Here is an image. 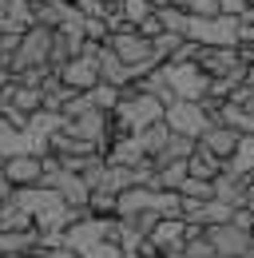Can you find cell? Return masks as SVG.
I'll return each instance as SVG.
<instances>
[{
    "label": "cell",
    "instance_id": "obj_1",
    "mask_svg": "<svg viewBox=\"0 0 254 258\" xmlns=\"http://www.w3.org/2000/svg\"><path fill=\"white\" fill-rule=\"evenodd\" d=\"M163 115H167V103H163V99L147 96V92H139V88H127L111 119H115V131H119V135H139V131L163 123Z\"/></svg>",
    "mask_w": 254,
    "mask_h": 258
},
{
    "label": "cell",
    "instance_id": "obj_2",
    "mask_svg": "<svg viewBox=\"0 0 254 258\" xmlns=\"http://www.w3.org/2000/svg\"><path fill=\"white\" fill-rule=\"evenodd\" d=\"M52 44H56V32L52 28H44V24H36L28 32L20 36V48H16V56H12V80H20V76H28V72H48L52 68Z\"/></svg>",
    "mask_w": 254,
    "mask_h": 258
},
{
    "label": "cell",
    "instance_id": "obj_3",
    "mask_svg": "<svg viewBox=\"0 0 254 258\" xmlns=\"http://www.w3.org/2000/svg\"><path fill=\"white\" fill-rule=\"evenodd\" d=\"M40 187L56 191L64 203H68V207H76V211H88V203H92V187L84 183V175L68 171L56 155H44V183H40Z\"/></svg>",
    "mask_w": 254,
    "mask_h": 258
},
{
    "label": "cell",
    "instance_id": "obj_4",
    "mask_svg": "<svg viewBox=\"0 0 254 258\" xmlns=\"http://www.w3.org/2000/svg\"><path fill=\"white\" fill-rule=\"evenodd\" d=\"M187 40L203 48H238L242 44V20L238 16H190Z\"/></svg>",
    "mask_w": 254,
    "mask_h": 258
},
{
    "label": "cell",
    "instance_id": "obj_5",
    "mask_svg": "<svg viewBox=\"0 0 254 258\" xmlns=\"http://www.w3.org/2000/svg\"><path fill=\"white\" fill-rule=\"evenodd\" d=\"M163 72H167V84H171L175 99L203 103V99L211 96V76L199 64H163Z\"/></svg>",
    "mask_w": 254,
    "mask_h": 258
},
{
    "label": "cell",
    "instance_id": "obj_6",
    "mask_svg": "<svg viewBox=\"0 0 254 258\" xmlns=\"http://www.w3.org/2000/svg\"><path fill=\"white\" fill-rule=\"evenodd\" d=\"M163 123L175 131V135H187V139H203V131L215 127L211 111H207L203 103H190V99H175V103L167 107Z\"/></svg>",
    "mask_w": 254,
    "mask_h": 258
},
{
    "label": "cell",
    "instance_id": "obj_7",
    "mask_svg": "<svg viewBox=\"0 0 254 258\" xmlns=\"http://www.w3.org/2000/svg\"><path fill=\"white\" fill-rule=\"evenodd\" d=\"M207 238H211V246L222 258H250V250H254V230L238 226L234 219L222 226H207Z\"/></svg>",
    "mask_w": 254,
    "mask_h": 258
},
{
    "label": "cell",
    "instance_id": "obj_8",
    "mask_svg": "<svg viewBox=\"0 0 254 258\" xmlns=\"http://www.w3.org/2000/svg\"><path fill=\"white\" fill-rule=\"evenodd\" d=\"M60 80L72 92H92V88H99V84H103V80H99V56H76V60L60 72Z\"/></svg>",
    "mask_w": 254,
    "mask_h": 258
},
{
    "label": "cell",
    "instance_id": "obj_9",
    "mask_svg": "<svg viewBox=\"0 0 254 258\" xmlns=\"http://www.w3.org/2000/svg\"><path fill=\"white\" fill-rule=\"evenodd\" d=\"M4 179L12 187H40L44 183V159L40 155H12V159H4Z\"/></svg>",
    "mask_w": 254,
    "mask_h": 258
},
{
    "label": "cell",
    "instance_id": "obj_10",
    "mask_svg": "<svg viewBox=\"0 0 254 258\" xmlns=\"http://www.w3.org/2000/svg\"><path fill=\"white\" fill-rule=\"evenodd\" d=\"M155 199H159L155 187H131V191H123V195H119V203H115V219L131 223L135 215L155 211ZM155 215H159V211H155Z\"/></svg>",
    "mask_w": 254,
    "mask_h": 258
},
{
    "label": "cell",
    "instance_id": "obj_11",
    "mask_svg": "<svg viewBox=\"0 0 254 258\" xmlns=\"http://www.w3.org/2000/svg\"><path fill=\"white\" fill-rule=\"evenodd\" d=\"M99 80L103 84H111V88H119V92H127V88H135V76H131V68L103 44V52H99Z\"/></svg>",
    "mask_w": 254,
    "mask_h": 258
},
{
    "label": "cell",
    "instance_id": "obj_12",
    "mask_svg": "<svg viewBox=\"0 0 254 258\" xmlns=\"http://www.w3.org/2000/svg\"><path fill=\"white\" fill-rule=\"evenodd\" d=\"M238 143H242V135H238V131H230V127H222V123L207 127V131H203V139H199V147H207V151H211V155H219L222 163L238 151Z\"/></svg>",
    "mask_w": 254,
    "mask_h": 258
},
{
    "label": "cell",
    "instance_id": "obj_13",
    "mask_svg": "<svg viewBox=\"0 0 254 258\" xmlns=\"http://www.w3.org/2000/svg\"><path fill=\"white\" fill-rule=\"evenodd\" d=\"M151 242H155L163 254L183 250V246H187V219H163V223L155 226V234H151Z\"/></svg>",
    "mask_w": 254,
    "mask_h": 258
},
{
    "label": "cell",
    "instance_id": "obj_14",
    "mask_svg": "<svg viewBox=\"0 0 254 258\" xmlns=\"http://www.w3.org/2000/svg\"><path fill=\"white\" fill-rule=\"evenodd\" d=\"M246 187H250V179H238V175L222 171L219 179H215V199L226 203V207H234V211H242L246 207Z\"/></svg>",
    "mask_w": 254,
    "mask_h": 258
},
{
    "label": "cell",
    "instance_id": "obj_15",
    "mask_svg": "<svg viewBox=\"0 0 254 258\" xmlns=\"http://www.w3.org/2000/svg\"><path fill=\"white\" fill-rule=\"evenodd\" d=\"M40 250V230H0V254H32Z\"/></svg>",
    "mask_w": 254,
    "mask_h": 258
},
{
    "label": "cell",
    "instance_id": "obj_16",
    "mask_svg": "<svg viewBox=\"0 0 254 258\" xmlns=\"http://www.w3.org/2000/svg\"><path fill=\"white\" fill-rule=\"evenodd\" d=\"M0 230H36V219H32V211L24 203H16V195L4 203V211H0Z\"/></svg>",
    "mask_w": 254,
    "mask_h": 258
},
{
    "label": "cell",
    "instance_id": "obj_17",
    "mask_svg": "<svg viewBox=\"0 0 254 258\" xmlns=\"http://www.w3.org/2000/svg\"><path fill=\"white\" fill-rule=\"evenodd\" d=\"M187 167H190V175H195V179H207V183H215L222 171H226V163H222L219 155H211L207 147H199V151L187 159Z\"/></svg>",
    "mask_w": 254,
    "mask_h": 258
},
{
    "label": "cell",
    "instance_id": "obj_18",
    "mask_svg": "<svg viewBox=\"0 0 254 258\" xmlns=\"http://www.w3.org/2000/svg\"><path fill=\"white\" fill-rule=\"evenodd\" d=\"M171 135H175V131L167 127V123H155V127L139 131L135 139H139V147H143V155H147V159H159V155L167 151V143H171Z\"/></svg>",
    "mask_w": 254,
    "mask_h": 258
},
{
    "label": "cell",
    "instance_id": "obj_19",
    "mask_svg": "<svg viewBox=\"0 0 254 258\" xmlns=\"http://www.w3.org/2000/svg\"><path fill=\"white\" fill-rule=\"evenodd\" d=\"M226 171L238 175V179H254V135H242L238 151L226 159Z\"/></svg>",
    "mask_w": 254,
    "mask_h": 258
},
{
    "label": "cell",
    "instance_id": "obj_20",
    "mask_svg": "<svg viewBox=\"0 0 254 258\" xmlns=\"http://www.w3.org/2000/svg\"><path fill=\"white\" fill-rule=\"evenodd\" d=\"M159 8L151 4V0H119V16H123L127 28H139L143 20H151Z\"/></svg>",
    "mask_w": 254,
    "mask_h": 258
},
{
    "label": "cell",
    "instance_id": "obj_21",
    "mask_svg": "<svg viewBox=\"0 0 254 258\" xmlns=\"http://www.w3.org/2000/svg\"><path fill=\"white\" fill-rule=\"evenodd\" d=\"M179 195L190 199V203H211V199H215V183H207V179H195V175H190L187 183L179 187Z\"/></svg>",
    "mask_w": 254,
    "mask_h": 258
},
{
    "label": "cell",
    "instance_id": "obj_22",
    "mask_svg": "<svg viewBox=\"0 0 254 258\" xmlns=\"http://www.w3.org/2000/svg\"><path fill=\"white\" fill-rule=\"evenodd\" d=\"M159 20H163V32H175V36H187L190 28V12H183V8H163Z\"/></svg>",
    "mask_w": 254,
    "mask_h": 258
},
{
    "label": "cell",
    "instance_id": "obj_23",
    "mask_svg": "<svg viewBox=\"0 0 254 258\" xmlns=\"http://www.w3.org/2000/svg\"><path fill=\"white\" fill-rule=\"evenodd\" d=\"M187 44V36H175V32H163L155 36V56H159V64H171L175 60V52Z\"/></svg>",
    "mask_w": 254,
    "mask_h": 258
},
{
    "label": "cell",
    "instance_id": "obj_24",
    "mask_svg": "<svg viewBox=\"0 0 254 258\" xmlns=\"http://www.w3.org/2000/svg\"><path fill=\"white\" fill-rule=\"evenodd\" d=\"M80 258H127L123 246L115 242V238H103V242H92V246H84Z\"/></svg>",
    "mask_w": 254,
    "mask_h": 258
},
{
    "label": "cell",
    "instance_id": "obj_25",
    "mask_svg": "<svg viewBox=\"0 0 254 258\" xmlns=\"http://www.w3.org/2000/svg\"><path fill=\"white\" fill-rule=\"evenodd\" d=\"M187 12L190 16H222V4L219 0H190Z\"/></svg>",
    "mask_w": 254,
    "mask_h": 258
},
{
    "label": "cell",
    "instance_id": "obj_26",
    "mask_svg": "<svg viewBox=\"0 0 254 258\" xmlns=\"http://www.w3.org/2000/svg\"><path fill=\"white\" fill-rule=\"evenodd\" d=\"M28 258H80V254L68 250V246H40V250H32Z\"/></svg>",
    "mask_w": 254,
    "mask_h": 258
},
{
    "label": "cell",
    "instance_id": "obj_27",
    "mask_svg": "<svg viewBox=\"0 0 254 258\" xmlns=\"http://www.w3.org/2000/svg\"><path fill=\"white\" fill-rule=\"evenodd\" d=\"M219 4H222V16H238V20H242L246 8H250V0H219Z\"/></svg>",
    "mask_w": 254,
    "mask_h": 258
},
{
    "label": "cell",
    "instance_id": "obj_28",
    "mask_svg": "<svg viewBox=\"0 0 254 258\" xmlns=\"http://www.w3.org/2000/svg\"><path fill=\"white\" fill-rule=\"evenodd\" d=\"M12 195H16V187H12L8 179H4V167H0V211H4V203H8Z\"/></svg>",
    "mask_w": 254,
    "mask_h": 258
},
{
    "label": "cell",
    "instance_id": "obj_29",
    "mask_svg": "<svg viewBox=\"0 0 254 258\" xmlns=\"http://www.w3.org/2000/svg\"><path fill=\"white\" fill-rule=\"evenodd\" d=\"M246 211L254 215V179H250V187H246Z\"/></svg>",
    "mask_w": 254,
    "mask_h": 258
},
{
    "label": "cell",
    "instance_id": "obj_30",
    "mask_svg": "<svg viewBox=\"0 0 254 258\" xmlns=\"http://www.w3.org/2000/svg\"><path fill=\"white\" fill-rule=\"evenodd\" d=\"M246 88L254 92V64H246Z\"/></svg>",
    "mask_w": 254,
    "mask_h": 258
},
{
    "label": "cell",
    "instance_id": "obj_31",
    "mask_svg": "<svg viewBox=\"0 0 254 258\" xmlns=\"http://www.w3.org/2000/svg\"><path fill=\"white\" fill-rule=\"evenodd\" d=\"M8 80H12V72H8V68L0 64V88H4V84H8Z\"/></svg>",
    "mask_w": 254,
    "mask_h": 258
},
{
    "label": "cell",
    "instance_id": "obj_32",
    "mask_svg": "<svg viewBox=\"0 0 254 258\" xmlns=\"http://www.w3.org/2000/svg\"><path fill=\"white\" fill-rule=\"evenodd\" d=\"M151 4H155L159 12H163V8H171V0H151Z\"/></svg>",
    "mask_w": 254,
    "mask_h": 258
},
{
    "label": "cell",
    "instance_id": "obj_33",
    "mask_svg": "<svg viewBox=\"0 0 254 258\" xmlns=\"http://www.w3.org/2000/svg\"><path fill=\"white\" fill-rule=\"evenodd\" d=\"M163 258H187V254H183V250H175V254H163Z\"/></svg>",
    "mask_w": 254,
    "mask_h": 258
},
{
    "label": "cell",
    "instance_id": "obj_34",
    "mask_svg": "<svg viewBox=\"0 0 254 258\" xmlns=\"http://www.w3.org/2000/svg\"><path fill=\"white\" fill-rule=\"evenodd\" d=\"M0 167H4V159H0Z\"/></svg>",
    "mask_w": 254,
    "mask_h": 258
}]
</instances>
